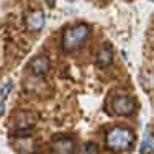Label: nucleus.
<instances>
[{
  "label": "nucleus",
  "mask_w": 154,
  "mask_h": 154,
  "mask_svg": "<svg viewBox=\"0 0 154 154\" xmlns=\"http://www.w3.org/2000/svg\"><path fill=\"white\" fill-rule=\"evenodd\" d=\"M113 48L110 45H103L100 51L97 53V57H95V64L98 67H108L110 64L113 62Z\"/></svg>",
  "instance_id": "nucleus-8"
},
{
  "label": "nucleus",
  "mask_w": 154,
  "mask_h": 154,
  "mask_svg": "<svg viewBox=\"0 0 154 154\" xmlns=\"http://www.w3.org/2000/svg\"><path fill=\"white\" fill-rule=\"evenodd\" d=\"M154 152V144L151 143V139H144L143 144L139 146V154H152Z\"/></svg>",
  "instance_id": "nucleus-10"
},
{
  "label": "nucleus",
  "mask_w": 154,
  "mask_h": 154,
  "mask_svg": "<svg viewBox=\"0 0 154 154\" xmlns=\"http://www.w3.org/2000/svg\"><path fill=\"white\" fill-rule=\"evenodd\" d=\"M89 36H90V26L85 23L66 28L64 33H62V49L66 53H72V51L79 49L85 45Z\"/></svg>",
  "instance_id": "nucleus-1"
},
{
  "label": "nucleus",
  "mask_w": 154,
  "mask_h": 154,
  "mask_svg": "<svg viewBox=\"0 0 154 154\" xmlns=\"http://www.w3.org/2000/svg\"><path fill=\"white\" fill-rule=\"evenodd\" d=\"M51 149L54 154H74L75 141L71 136H57L51 143Z\"/></svg>",
  "instance_id": "nucleus-5"
},
{
  "label": "nucleus",
  "mask_w": 154,
  "mask_h": 154,
  "mask_svg": "<svg viewBox=\"0 0 154 154\" xmlns=\"http://www.w3.org/2000/svg\"><path fill=\"white\" fill-rule=\"evenodd\" d=\"M152 2H154V0H152Z\"/></svg>",
  "instance_id": "nucleus-14"
},
{
  "label": "nucleus",
  "mask_w": 154,
  "mask_h": 154,
  "mask_svg": "<svg viewBox=\"0 0 154 154\" xmlns=\"http://www.w3.org/2000/svg\"><path fill=\"white\" fill-rule=\"evenodd\" d=\"M36 123V115L31 112H20L15 116V130L13 134L15 136H30L31 130Z\"/></svg>",
  "instance_id": "nucleus-3"
},
{
  "label": "nucleus",
  "mask_w": 154,
  "mask_h": 154,
  "mask_svg": "<svg viewBox=\"0 0 154 154\" xmlns=\"http://www.w3.org/2000/svg\"><path fill=\"white\" fill-rule=\"evenodd\" d=\"M112 108L113 113L118 116H130L136 112V102H134V98L128 97V95H118V97L113 98Z\"/></svg>",
  "instance_id": "nucleus-4"
},
{
  "label": "nucleus",
  "mask_w": 154,
  "mask_h": 154,
  "mask_svg": "<svg viewBox=\"0 0 154 154\" xmlns=\"http://www.w3.org/2000/svg\"><path fill=\"white\" fill-rule=\"evenodd\" d=\"M25 25H26V28L30 31H41L43 26H45V13H43V10H33L30 12L26 17H25Z\"/></svg>",
  "instance_id": "nucleus-6"
},
{
  "label": "nucleus",
  "mask_w": 154,
  "mask_h": 154,
  "mask_svg": "<svg viewBox=\"0 0 154 154\" xmlns=\"http://www.w3.org/2000/svg\"><path fill=\"white\" fill-rule=\"evenodd\" d=\"M10 90H12V82H7L5 85H3L2 89H0V97H2V98H5L7 95L10 94Z\"/></svg>",
  "instance_id": "nucleus-11"
},
{
  "label": "nucleus",
  "mask_w": 154,
  "mask_h": 154,
  "mask_svg": "<svg viewBox=\"0 0 154 154\" xmlns=\"http://www.w3.org/2000/svg\"><path fill=\"white\" fill-rule=\"evenodd\" d=\"M79 154H98V146L95 143H85L79 149Z\"/></svg>",
  "instance_id": "nucleus-9"
},
{
  "label": "nucleus",
  "mask_w": 154,
  "mask_h": 154,
  "mask_svg": "<svg viewBox=\"0 0 154 154\" xmlns=\"http://www.w3.org/2000/svg\"><path fill=\"white\" fill-rule=\"evenodd\" d=\"M48 3V7H54V3H56V0H45Z\"/></svg>",
  "instance_id": "nucleus-12"
},
{
  "label": "nucleus",
  "mask_w": 154,
  "mask_h": 154,
  "mask_svg": "<svg viewBox=\"0 0 154 154\" xmlns=\"http://www.w3.org/2000/svg\"><path fill=\"white\" fill-rule=\"evenodd\" d=\"M134 133L130 128H123V126H115L107 133L105 136V144L110 151H125V149L131 148V144L134 143Z\"/></svg>",
  "instance_id": "nucleus-2"
},
{
  "label": "nucleus",
  "mask_w": 154,
  "mask_h": 154,
  "mask_svg": "<svg viewBox=\"0 0 154 154\" xmlns=\"http://www.w3.org/2000/svg\"><path fill=\"white\" fill-rule=\"evenodd\" d=\"M30 67H31V72L38 77H43L49 72V67H51V62H49V57L46 54H39V56L33 57L31 62H30Z\"/></svg>",
  "instance_id": "nucleus-7"
},
{
  "label": "nucleus",
  "mask_w": 154,
  "mask_h": 154,
  "mask_svg": "<svg viewBox=\"0 0 154 154\" xmlns=\"http://www.w3.org/2000/svg\"><path fill=\"white\" fill-rule=\"evenodd\" d=\"M3 112H5V105H3V103H0V116L3 115Z\"/></svg>",
  "instance_id": "nucleus-13"
}]
</instances>
